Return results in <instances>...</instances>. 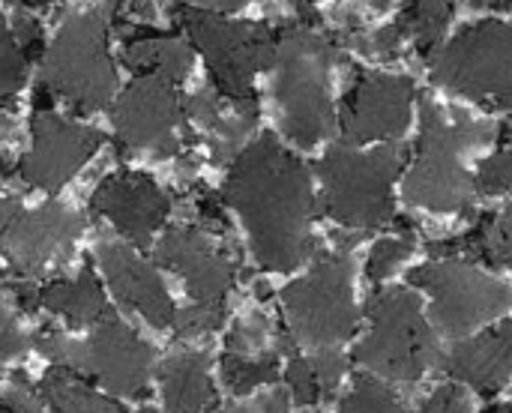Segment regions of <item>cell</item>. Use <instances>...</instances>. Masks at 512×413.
<instances>
[{
	"label": "cell",
	"mask_w": 512,
	"mask_h": 413,
	"mask_svg": "<svg viewBox=\"0 0 512 413\" xmlns=\"http://www.w3.org/2000/svg\"><path fill=\"white\" fill-rule=\"evenodd\" d=\"M225 204L240 216L255 261L288 273L315 252V192L306 165L270 132L249 141L228 168Z\"/></svg>",
	"instance_id": "obj_1"
},
{
	"label": "cell",
	"mask_w": 512,
	"mask_h": 413,
	"mask_svg": "<svg viewBox=\"0 0 512 413\" xmlns=\"http://www.w3.org/2000/svg\"><path fill=\"white\" fill-rule=\"evenodd\" d=\"M336 63H342L336 33L303 24H288L279 30L273 96L285 135L303 150H312L336 126V111L327 90L330 69Z\"/></svg>",
	"instance_id": "obj_2"
},
{
	"label": "cell",
	"mask_w": 512,
	"mask_h": 413,
	"mask_svg": "<svg viewBox=\"0 0 512 413\" xmlns=\"http://www.w3.org/2000/svg\"><path fill=\"white\" fill-rule=\"evenodd\" d=\"M495 138V129L462 111H441L420 96L417 159L405 177V201L432 213H462L471 207L477 183L465 171L462 156Z\"/></svg>",
	"instance_id": "obj_3"
},
{
	"label": "cell",
	"mask_w": 512,
	"mask_h": 413,
	"mask_svg": "<svg viewBox=\"0 0 512 413\" xmlns=\"http://www.w3.org/2000/svg\"><path fill=\"white\" fill-rule=\"evenodd\" d=\"M108 6L72 12L42 54V90L96 111L114 99L117 72L108 51Z\"/></svg>",
	"instance_id": "obj_4"
},
{
	"label": "cell",
	"mask_w": 512,
	"mask_h": 413,
	"mask_svg": "<svg viewBox=\"0 0 512 413\" xmlns=\"http://www.w3.org/2000/svg\"><path fill=\"white\" fill-rule=\"evenodd\" d=\"M408 150L384 144L357 150L351 141L336 144L318 165L324 186V210L345 228L372 231L393 219V180L402 174Z\"/></svg>",
	"instance_id": "obj_5"
},
{
	"label": "cell",
	"mask_w": 512,
	"mask_h": 413,
	"mask_svg": "<svg viewBox=\"0 0 512 413\" xmlns=\"http://www.w3.org/2000/svg\"><path fill=\"white\" fill-rule=\"evenodd\" d=\"M177 21L204 57L219 96L231 105L255 99V75L276 63L279 30L258 21H228L219 12L189 3L177 6Z\"/></svg>",
	"instance_id": "obj_6"
},
{
	"label": "cell",
	"mask_w": 512,
	"mask_h": 413,
	"mask_svg": "<svg viewBox=\"0 0 512 413\" xmlns=\"http://www.w3.org/2000/svg\"><path fill=\"white\" fill-rule=\"evenodd\" d=\"M369 333L354 351V360L390 381H420L441 363V351L420 300L408 288L375 291L366 303Z\"/></svg>",
	"instance_id": "obj_7"
},
{
	"label": "cell",
	"mask_w": 512,
	"mask_h": 413,
	"mask_svg": "<svg viewBox=\"0 0 512 413\" xmlns=\"http://www.w3.org/2000/svg\"><path fill=\"white\" fill-rule=\"evenodd\" d=\"M354 261L345 249L327 252L315 267L282 291L288 336L312 351L339 348L357 330V306L351 291Z\"/></svg>",
	"instance_id": "obj_8"
},
{
	"label": "cell",
	"mask_w": 512,
	"mask_h": 413,
	"mask_svg": "<svg viewBox=\"0 0 512 413\" xmlns=\"http://www.w3.org/2000/svg\"><path fill=\"white\" fill-rule=\"evenodd\" d=\"M432 81L480 105L512 108V21H477L432 54Z\"/></svg>",
	"instance_id": "obj_9"
},
{
	"label": "cell",
	"mask_w": 512,
	"mask_h": 413,
	"mask_svg": "<svg viewBox=\"0 0 512 413\" xmlns=\"http://www.w3.org/2000/svg\"><path fill=\"white\" fill-rule=\"evenodd\" d=\"M36 345L42 357H48L54 366H66L72 372L96 378L111 393L129 399L147 396L153 351L114 312L105 315L93 327V336L84 342H72L60 333H39Z\"/></svg>",
	"instance_id": "obj_10"
},
{
	"label": "cell",
	"mask_w": 512,
	"mask_h": 413,
	"mask_svg": "<svg viewBox=\"0 0 512 413\" xmlns=\"http://www.w3.org/2000/svg\"><path fill=\"white\" fill-rule=\"evenodd\" d=\"M411 285L432 297V318L447 336H468L512 309L507 282L459 258L429 261L411 273Z\"/></svg>",
	"instance_id": "obj_11"
},
{
	"label": "cell",
	"mask_w": 512,
	"mask_h": 413,
	"mask_svg": "<svg viewBox=\"0 0 512 413\" xmlns=\"http://www.w3.org/2000/svg\"><path fill=\"white\" fill-rule=\"evenodd\" d=\"M186 102L177 93V81L159 72L138 75L111 108L117 141L132 153L177 156L183 147Z\"/></svg>",
	"instance_id": "obj_12"
},
{
	"label": "cell",
	"mask_w": 512,
	"mask_h": 413,
	"mask_svg": "<svg viewBox=\"0 0 512 413\" xmlns=\"http://www.w3.org/2000/svg\"><path fill=\"white\" fill-rule=\"evenodd\" d=\"M81 228L84 219L57 201L24 210L18 201L0 198V255L21 276H36L51 261L63 258Z\"/></svg>",
	"instance_id": "obj_13"
},
{
	"label": "cell",
	"mask_w": 512,
	"mask_h": 413,
	"mask_svg": "<svg viewBox=\"0 0 512 413\" xmlns=\"http://www.w3.org/2000/svg\"><path fill=\"white\" fill-rule=\"evenodd\" d=\"M414 108V81L405 75L366 72L357 75L342 99L339 126L345 141L369 144V141H396L411 126Z\"/></svg>",
	"instance_id": "obj_14"
},
{
	"label": "cell",
	"mask_w": 512,
	"mask_h": 413,
	"mask_svg": "<svg viewBox=\"0 0 512 413\" xmlns=\"http://www.w3.org/2000/svg\"><path fill=\"white\" fill-rule=\"evenodd\" d=\"M30 135L33 141L18 162V174L24 183L45 192L63 189L102 144V135L96 129L42 108L33 114Z\"/></svg>",
	"instance_id": "obj_15"
},
{
	"label": "cell",
	"mask_w": 512,
	"mask_h": 413,
	"mask_svg": "<svg viewBox=\"0 0 512 413\" xmlns=\"http://www.w3.org/2000/svg\"><path fill=\"white\" fill-rule=\"evenodd\" d=\"M156 258L186 282L192 303H225L237 279V264L204 231L189 225L168 228L156 246Z\"/></svg>",
	"instance_id": "obj_16"
},
{
	"label": "cell",
	"mask_w": 512,
	"mask_h": 413,
	"mask_svg": "<svg viewBox=\"0 0 512 413\" xmlns=\"http://www.w3.org/2000/svg\"><path fill=\"white\" fill-rule=\"evenodd\" d=\"M90 207L105 216L120 234H126L132 243L147 246L153 234L162 228V222L171 213L168 195L147 177L135 171H120L105 177L93 198Z\"/></svg>",
	"instance_id": "obj_17"
},
{
	"label": "cell",
	"mask_w": 512,
	"mask_h": 413,
	"mask_svg": "<svg viewBox=\"0 0 512 413\" xmlns=\"http://www.w3.org/2000/svg\"><path fill=\"white\" fill-rule=\"evenodd\" d=\"M96 258L108 285L126 306H132L138 315H144V321H150L159 330L174 327L177 309L165 291V282L144 258H138L129 246L117 240H102Z\"/></svg>",
	"instance_id": "obj_18"
},
{
	"label": "cell",
	"mask_w": 512,
	"mask_h": 413,
	"mask_svg": "<svg viewBox=\"0 0 512 413\" xmlns=\"http://www.w3.org/2000/svg\"><path fill=\"white\" fill-rule=\"evenodd\" d=\"M444 369L450 378L474 387L483 396H495L512 378V321L456 345Z\"/></svg>",
	"instance_id": "obj_19"
},
{
	"label": "cell",
	"mask_w": 512,
	"mask_h": 413,
	"mask_svg": "<svg viewBox=\"0 0 512 413\" xmlns=\"http://www.w3.org/2000/svg\"><path fill=\"white\" fill-rule=\"evenodd\" d=\"M210 360L201 351H183L165 360L159 381L168 413H207L216 402V390L207 372Z\"/></svg>",
	"instance_id": "obj_20"
},
{
	"label": "cell",
	"mask_w": 512,
	"mask_h": 413,
	"mask_svg": "<svg viewBox=\"0 0 512 413\" xmlns=\"http://www.w3.org/2000/svg\"><path fill=\"white\" fill-rule=\"evenodd\" d=\"M429 252L441 258H453L456 252H465L471 258L489 261L492 267L512 270V204L498 213H483L468 234L456 240L432 243Z\"/></svg>",
	"instance_id": "obj_21"
},
{
	"label": "cell",
	"mask_w": 512,
	"mask_h": 413,
	"mask_svg": "<svg viewBox=\"0 0 512 413\" xmlns=\"http://www.w3.org/2000/svg\"><path fill=\"white\" fill-rule=\"evenodd\" d=\"M39 303L66 318L72 327H96L105 315H111L108 300L90 270H81L69 282H54L45 291H39Z\"/></svg>",
	"instance_id": "obj_22"
},
{
	"label": "cell",
	"mask_w": 512,
	"mask_h": 413,
	"mask_svg": "<svg viewBox=\"0 0 512 413\" xmlns=\"http://www.w3.org/2000/svg\"><path fill=\"white\" fill-rule=\"evenodd\" d=\"M123 60L138 75L159 72L180 84L195 63V45L180 36H141L126 45Z\"/></svg>",
	"instance_id": "obj_23"
},
{
	"label": "cell",
	"mask_w": 512,
	"mask_h": 413,
	"mask_svg": "<svg viewBox=\"0 0 512 413\" xmlns=\"http://www.w3.org/2000/svg\"><path fill=\"white\" fill-rule=\"evenodd\" d=\"M39 393H42V399H45L51 413H123V408L114 399H108L102 393H93L66 366L48 369L42 384H39Z\"/></svg>",
	"instance_id": "obj_24"
},
{
	"label": "cell",
	"mask_w": 512,
	"mask_h": 413,
	"mask_svg": "<svg viewBox=\"0 0 512 413\" xmlns=\"http://www.w3.org/2000/svg\"><path fill=\"white\" fill-rule=\"evenodd\" d=\"M453 12V0H408L396 21L405 27L408 42H414L423 57H432L447 24L453 21Z\"/></svg>",
	"instance_id": "obj_25"
},
{
	"label": "cell",
	"mask_w": 512,
	"mask_h": 413,
	"mask_svg": "<svg viewBox=\"0 0 512 413\" xmlns=\"http://www.w3.org/2000/svg\"><path fill=\"white\" fill-rule=\"evenodd\" d=\"M255 123H258V99L234 102L231 114H222V120L210 129L213 162H231L249 144Z\"/></svg>",
	"instance_id": "obj_26"
},
{
	"label": "cell",
	"mask_w": 512,
	"mask_h": 413,
	"mask_svg": "<svg viewBox=\"0 0 512 413\" xmlns=\"http://www.w3.org/2000/svg\"><path fill=\"white\" fill-rule=\"evenodd\" d=\"M279 375V351H264V354H234L228 351L222 357V378L231 393L246 396L264 384H273Z\"/></svg>",
	"instance_id": "obj_27"
},
{
	"label": "cell",
	"mask_w": 512,
	"mask_h": 413,
	"mask_svg": "<svg viewBox=\"0 0 512 413\" xmlns=\"http://www.w3.org/2000/svg\"><path fill=\"white\" fill-rule=\"evenodd\" d=\"M339 413H408L405 405L381 381L357 375L348 396L339 402Z\"/></svg>",
	"instance_id": "obj_28"
},
{
	"label": "cell",
	"mask_w": 512,
	"mask_h": 413,
	"mask_svg": "<svg viewBox=\"0 0 512 413\" xmlns=\"http://www.w3.org/2000/svg\"><path fill=\"white\" fill-rule=\"evenodd\" d=\"M417 249V237L411 231V222H402V234H393V237H384L375 243V249L369 252V261H366V279L369 282H384L405 258H411V252Z\"/></svg>",
	"instance_id": "obj_29"
},
{
	"label": "cell",
	"mask_w": 512,
	"mask_h": 413,
	"mask_svg": "<svg viewBox=\"0 0 512 413\" xmlns=\"http://www.w3.org/2000/svg\"><path fill=\"white\" fill-rule=\"evenodd\" d=\"M273 339V321L264 312H252L234 324L228 333V351L234 354H264Z\"/></svg>",
	"instance_id": "obj_30"
},
{
	"label": "cell",
	"mask_w": 512,
	"mask_h": 413,
	"mask_svg": "<svg viewBox=\"0 0 512 413\" xmlns=\"http://www.w3.org/2000/svg\"><path fill=\"white\" fill-rule=\"evenodd\" d=\"M225 321V303H192L189 309L177 312L174 330L180 339H198L219 330Z\"/></svg>",
	"instance_id": "obj_31"
},
{
	"label": "cell",
	"mask_w": 512,
	"mask_h": 413,
	"mask_svg": "<svg viewBox=\"0 0 512 413\" xmlns=\"http://www.w3.org/2000/svg\"><path fill=\"white\" fill-rule=\"evenodd\" d=\"M285 381L294 393V402L306 411H312L318 402H321V381H318V372L312 366V360L300 357V354H291L288 357V369H285Z\"/></svg>",
	"instance_id": "obj_32"
},
{
	"label": "cell",
	"mask_w": 512,
	"mask_h": 413,
	"mask_svg": "<svg viewBox=\"0 0 512 413\" xmlns=\"http://www.w3.org/2000/svg\"><path fill=\"white\" fill-rule=\"evenodd\" d=\"M27 78V54L12 30L0 39V99H12Z\"/></svg>",
	"instance_id": "obj_33"
},
{
	"label": "cell",
	"mask_w": 512,
	"mask_h": 413,
	"mask_svg": "<svg viewBox=\"0 0 512 413\" xmlns=\"http://www.w3.org/2000/svg\"><path fill=\"white\" fill-rule=\"evenodd\" d=\"M477 192L483 195H504V192H512V147H501L495 156H489L477 177Z\"/></svg>",
	"instance_id": "obj_34"
},
{
	"label": "cell",
	"mask_w": 512,
	"mask_h": 413,
	"mask_svg": "<svg viewBox=\"0 0 512 413\" xmlns=\"http://www.w3.org/2000/svg\"><path fill=\"white\" fill-rule=\"evenodd\" d=\"M3 408L6 413H45V399L42 393L24 378V375H15L12 378V387L3 393Z\"/></svg>",
	"instance_id": "obj_35"
},
{
	"label": "cell",
	"mask_w": 512,
	"mask_h": 413,
	"mask_svg": "<svg viewBox=\"0 0 512 413\" xmlns=\"http://www.w3.org/2000/svg\"><path fill=\"white\" fill-rule=\"evenodd\" d=\"M222 96L219 90H198L195 96L186 99V117L195 120L198 126H204L207 132L222 120Z\"/></svg>",
	"instance_id": "obj_36"
},
{
	"label": "cell",
	"mask_w": 512,
	"mask_h": 413,
	"mask_svg": "<svg viewBox=\"0 0 512 413\" xmlns=\"http://www.w3.org/2000/svg\"><path fill=\"white\" fill-rule=\"evenodd\" d=\"M312 366H315V372H318L321 393H324V396L336 393V387H339V381H342V375H345V360H342V354H339L336 348L315 351Z\"/></svg>",
	"instance_id": "obj_37"
},
{
	"label": "cell",
	"mask_w": 512,
	"mask_h": 413,
	"mask_svg": "<svg viewBox=\"0 0 512 413\" xmlns=\"http://www.w3.org/2000/svg\"><path fill=\"white\" fill-rule=\"evenodd\" d=\"M27 345H30V339L21 333V327L15 324L12 312L0 306V366L9 363V360L18 357V354H24Z\"/></svg>",
	"instance_id": "obj_38"
},
{
	"label": "cell",
	"mask_w": 512,
	"mask_h": 413,
	"mask_svg": "<svg viewBox=\"0 0 512 413\" xmlns=\"http://www.w3.org/2000/svg\"><path fill=\"white\" fill-rule=\"evenodd\" d=\"M417 413H471V405H468L465 390L456 387V384H450V387L435 390Z\"/></svg>",
	"instance_id": "obj_39"
},
{
	"label": "cell",
	"mask_w": 512,
	"mask_h": 413,
	"mask_svg": "<svg viewBox=\"0 0 512 413\" xmlns=\"http://www.w3.org/2000/svg\"><path fill=\"white\" fill-rule=\"evenodd\" d=\"M288 408H291L288 396L282 390H273V393H264V396L246 402V405L231 408V413H288Z\"/></svg>",
	"instance_id": "obj_40"
},
{
	"label": "cell",
	"mask_w": 512,
	"mask_h": 413,
	"mask_svg": "<svg viewBox=\"0 0 512 413\" xmlns=\"http://www.w3.org/2000/svg\"><path fill=\"white\" fill-rule=\"evenodd\" d=\"M12 36H15V42L24 48V54L36 51V45L42 42V30H39V24H36L33 18H27V15H18V18H15Z\"/></svg>",
	"instance_id": "obj_41"
},
{
	"label": "cell",
	"mask_w": 512,
	"mask_h": 413,
	"mask_svg": "<svg viewBox=\"0 0 512 413\" xmlns=\"http://www.w3.org/2000/svg\"><path fill=\"white\" fill-rule=\"evenodd\" d=\"M471 6H492V9H510L512 0H468Z\"/></svg>",
	"instance_id": "obj_42"
},
{
	"label": "cell",
	"mask_w": 512,
	"mask_h": 413,
	"mask_svg": "<svg viewBox=\"0 0 512 413\" xmlns=\"http://www.w3.org/2000/svg\"><path fill=\"white\" fill-rule=\"evenodd\" d=\"M366 3H369V6H372L375 12H384V9L390 6V0H366Z\"/></svg>",
	"instance_id": "obj_43"
},
{
	"label": "cell",
	"mask_w": 512,
	"mask_h": 413,
	"mask_svg": "<svg viewBox=\"0 0 512 413\" xmlns=\"http://www.w3.org/2000/svg\"><path fill=\"white\" fill-rule=\"evenodd\" d=\"M483 413H512V405H492V408H486Z\"/></svg>",
	"instance_id": "obj_44"
},
{
	"label": "cell",
	"mask_w": 512,
	"mask_h": 413,
	"mask_svg": "<svg viewBox=\"0 0 512 413\" xmlns=\"http://www.w3.org/2000/svg\"><path fill=\"white\" fill-rule=\"evenodd\" d=\"M6 33H9V27H6V21H3V15H0V39H3Z\"/></svg>",
	"instance_id": "obj_45"
},
{
	"label": "cell",
	"mask_w": 512,
	"mask_h": 413,
	"mask_svg": "<svg viewBox=\"0 0 512 413\" xmlns=\"http://www.w3.org/2000/svg\"><path fill=\"white\" fill-rule=\"evenodd\" d=\"M21 3H48V0H21Z\"/></svg>",
	"instance_id": "obj_46"
},
{
	"label": "cell",
	"mask_w": 512,
	"mask_h": 413,
	"mask_svg": "<svg viewBox=\"0 0 512 413\" xmlns=\"http://www.w3.org/2000/svg\"><path fill=\"white\" fill-rule=\"evenodd\" d=\"M222 413H231V408H228V411H222Z\"/></svg>",
	"instance_id": "obj_47"
},
{
	"label": "cell",
	"mask_w": 512,
	"mask_h": 413,
	"mask_svg": "<svg viewBox=\"0 0 512 413\" xmlns=\"http://www.w3.org/2000/svg\"><path fill=\"white\" fill-rule=\"evenodd\" d=\"M510 12H512V3H510Z\"/></svg>",
	"instance_id": "obj_48"
},
{
	"label": "cell",
	"mask_w": 512,
	"mask_h": 413,
	"mask_svg": "<svg viewBox=\"0 0 512 413\" xmlns=\"http://www.w3.org/2000/svg\"><path fill=\"white\" fill-rule=\"evenodd\" d=\"M183 3H189V0H183Z\"/></svg>",
	"instance_id": "obj_49"
}]
</instances>
